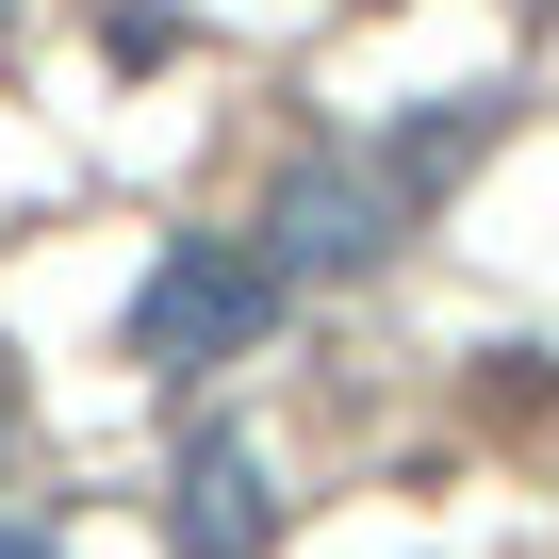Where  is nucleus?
Masks as SVG:
<instances>
[{"mask_svg":"<svg viewBox=\"0 0 559 559\" xmlns=\"http://www.w3.org/2000/svg\"><path fill=\"white\" fill-rule=\"evenodd\" d=\"M0 444H17V362H0Z\"/></svg>","mask_w":559,"mask_h":559,"instance_id":"39448f33","label":"nucleus"},{"mask_svg":"<svg viewBox=\"0 0 559 559\" xmlns=\"http://www.w3.org/2000/svg\"><path fill=\"white\" fill-rule=\"evenodd\" d=\"M263 543H280L263 444H247V428H198V444H181V559H263Z\"/></svg>","mask_w":559,"mask_h":559,"instance_id":"7ed1b4c3","label":"nucleus"},{"mask_svg":"<svg viewBox=\"0 0 559 559\" xmlns=\"http://www.w3.org/2000/svg\"><path fill=\"white\" fill-rule=\"evenodd\" d=\"M477 148H493V99H444V116H412V132L379 148V198L412 214V198H444V181H461Z\"/></svg>","mask_w":559,"mask_h":559,"instance_id":"20e7f679","label":"nucleus"},{"mask_svg":"<svg viewBox=\"0 0 559 559\" xmlns=\"http://www.w3.org/2000/svg\"><path fill=\"white\" fill-rule=\"evenodd\" d=\"M395 247V198H379V165H297V181H280L263 198V280H280V297H297V280H362Z\"/></svg>","mask_w":559,"mask_h":559,"instance_id":"f03ea898","label":"nucleus"},{"mask_svg":"<svg viewBox=\"0 0 559 559\" xmlns=\"http://www.w3.org/2000/svg\"><path fill=\"white\" fill-rule=\"evenodd\" d=\"M0 559H50V526H17V543H0Z\"/></svg>","mask_w":559,"mask_h":559,"instance_id":"423d86ee","label":"nucleus"},{"mask_svg":"<svg viewBox=\"0 0 559 559\" xmlns=\"http://www.w3.org/2000/svg\"><path fill=\"white\" fill-rule=\"evenodd\" d=\"M280 330V280H263V247H230V230H181L148 280H132V362L148 379H214V362H247Z\"/></svg>","mask_w":559,"mask_h":559,"instance_id":"f257e3e1","label":"nucleus"}]
</instances>
